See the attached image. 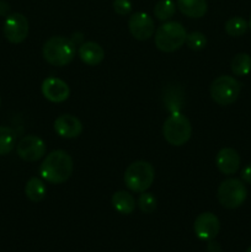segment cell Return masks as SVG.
I'll return each mask as SVG.
<instances>
[{
    "mask_svg": "<svg viewBox=\"0 0 251 252\" xmlns=\"http://www.w3.org/2000/svg\"><path fill=\"white\" fill-rule=\"evenodd\" d=\"M240 177L244 182L251 185V164L246 165V166L241 170Z\"/></svg>",
    "mask_w": 251,
    "mask_h": 252,
    "instance_id": "26",
    "label": "cell"
},
{
    "mask_svg": "<svg viewBox=\"0 0 251 252\" xmlns=\"http://www.w3.org/2000/svg\"><path fill=\"white\" fill-rule=\"evenodd\" d=\"M186 29L180 22L167 21L157 27L155 31L154 42L159 51L171 53L186 43Z\"/></svg>",
    "mask_w": 251,
    "mask_h": 252,
    "instance_id": "2",
    "label": "cell"
},
{
    "mask_svg": "<svg viewBox=\"0 0 251 252\" xmlns=\"http://www.w3.org/2000/svg\"><path fill=\"white\" fill-rule=\"evenodd\" d=\"M79 57L86 65L96 66L105 58V51L96 42H83L79 46Z\"/></svg>",
    "mask_w": 251,
    "mask_h": 252,
    "instance_id": "15",
    "label": "cell"
},
{
    "mask_svg": "<svg viewBox=\"0 0 251 252\" xmlns=\"http://www.w3.org/2000/svg\"><path fill=\"white\" fill-rule=\"evenodd\" d=\"M46 143L37 135H26L16 145V152L20 159L27 162L38 161L46 155Z\"/></svg>",
    "mask_w": 251,
    "mask_h": 252,
    "instance_id": "9",
    "label": "cell"
},
{
    "mask_svg": "<svg viewBox=\"0 0 251 252\" xmlns=\"http://www.w3.org/2000/svg\"><path fill=\"white\" fill-rule=\"evenodd\" d=\"M186 44L192 51H201L206 47L207 38L202 32H191L186 37Z\"/></svg>",
    "mask_w": 251,
    "mask_h": 252,
    "instance_id": "24",
    "label": "cell"
},
{
    "mask_svg": "<svg viewBox=\"0 0 251 252\" xmlns=\"http://www.w3.org/2000/svg\"><path fill=\"white\" fill-rule=\"evenodd\" d=\"M231 71L236 76H245L251 71V57L248 53H238L231 61Z\"/></svg>",
    "mask_w": 251,
    "mask_h": 252,
    "instance_id": "19",
    "label": "cell"
},
{
    "mask_svg": "<svg viewBox=\"0 0 251 252\" xmlns=\"http://www.w3.org/2000/svg\"><path fill=\"white\" fill-rule=\"evenodd\" d=\"M0 105H1V100H0Z\"/></svg>",
    "mask_w": 251,
    "mask_h": 252,
    "instance_id": "31",
    "label": "cell"
},
{
    "mask_svg": "<svg viewBox=\"0 0 251 252\" xmlns=\"http://www.w3.org/2000/svg\"><path fill=\"white\" fill-rule=\"evenodd\" d=\"M133 6L130 0H115L113 1V10L116 14L121 15V16H126V15L130 14Z\"/></svg>",
    "mask_w": 251,
    "mask_h": 252,
    "instance_id": "25",
    "label": "cell"
},
{
    "mask_svg": "<svg viewBox=\"0 0 251 252\" xmlns=\"http://www.w3.org/2000/svg\"><path fill=\"white\" fill-rule=\"evenodd\" d=\"M47 189L44 182L42 181L39 177H31L29 181L26 182V186H25V194H26L27 198L31 202H41L42 199L46 197Z\"/></svg>",
    "mask_w": 251,
    "mask_h": 252,
    "instance_id": "18",
    "label": "cell"
},
{
    "mask_svg": "<svg viewBox=\"0 0 251 252\" xmlns=\"http://www.w3.org/2000/svg\"><path fill=\"white\" fill-rule=\"evenodd\" d=\"M246 252H251V246L248 249V250H246Z\"/></svg>",
    "mask_w": 251,
    "mask_h": 252,
    "instance_id": "30",
    "label": "cell"
},
{
    "mask_svg": "<svg viewBox=\"0 0 251 252\" xmlns=\"http://www.w3.org/2000/svg\"><path fill=\"white\" fill-rule=\"evenodd\" d=\"M137 203L140 211L145 214H152L157 209V198L154 197V194L147 191L142 192Z\"/></svg>",
    "mask_w": 251,
    "mask_h": 252,
    "instance_id": "23",
    "label": "cell"
},
{
    "mask_svg": "<svg viewBox=\"0 0 251 252\" xmlns=\"http://www.w3.org/2000/svg\"><path fill=\"white\" fill-rule=\"evenodd\" d=\"M54 130L59 137L73 139L83 133V123L75 116L62 115L54 121Z\"/></svg>",
    "mask_w": 251,
    "mask_h": 252,
    "instance_id": "13",
    "label": "cell"
},
{
    "mask_svg": "<svg viewBox=\"0 0 251 252\" xmlns=\"http://www.w3.org/2000/svg\"><path fill=\"white\" fill-rule=\"evenodd\" d=\"M207 251L208 252H221V246L216 240H209L207 244Z\"/></svg>",
    "mask_w": 251,
    "mask_h": 252,
    "instance_id": "27",
    "label": "cell"
},
{
    "mask_svg": "<svg viewBox=\"0 0 251 252\" xmlns=\"http://www.w3.org/2000/svg\"><path fill=\"white\" fill-rule=\"evenodd\" d=\"M128 29L138 41H147L155 32L154 20L145 12H135L129 17Z\"/></svg>",
    "mask_w": 251,
    "mask_h": 252,
    "instance_id": "11",
    "label": "cell"
},
{
    "mask_svg": "<svg viewBox=\"0 0 251 252\" xmlns=\"http://www.w3.org/2000/svg\"><path fill=\"white\" fill-rule=\"evenodd\" d=\"M41 90L44 97L54 103L64 102L65 100H68L69 95H70V89H69L68 84L56 76H49V78L44 79Z\"/></svg>",
    "mask_w": 251,
    "mask_h": 252,
    "instance_id": "12",
    "label": "cell"
},
{
    "mask_svg": "<svg viewBox=\"0 0 251 252\" xmlns=\"http://www.w3.org/2000/svg\"><path fill=\"white\" fill-rule=\"evenodd\" d=\"M176 12V5L172 0H159L154 6V16L160 21H167Z\"/></svg>",
    "mask_w": 251,
    "mask_h": 252,
    "instance_id": "21",
    "label": "cell"
},
{
    "mask_svg": "<svg viewBox=\"0 0 251 252\" xmlns=\"http://www.w3.org/2000/svg\"><path fill=\"white\" fill-rule=\"evenodd\" d=\"M112 207L123 216H128L132 214L133 211L135 209V199L129 192L126 191H117L113 193L112 199Z\"/></svg>",
    "mask_w": 251,
    "mask_h": 252,
    "instance_id": "17",
    "label": "cell"
},
{
    "mask_svg": "<svg viewBox=\"0 0 251 252\" xmlns=\"http://www.w3.org/2000/svg\"><path fill=\"white\" fill-rule=\"evenodd\" d=\"M125 184L130 191L142 193L150 189L155 179V170L148 161H134L125 171Z\"/></svg>",
    "mask_w": 251,
    "mask_h": 252,
    "instance_id": "5",
    "label": "cell"
},
{
    "mask_svg": "<svg viewBox=\"0 0 251 252\" xmlns=\"http://www.w3.org/2000/svg\"><path fill=\"white\" fill-rule=\"evenodd\" d=\"M249 24L244 17L234 16L225 22V32L231 37H240L248 31Z\"/></svg>",
    "mask_w": 251,
    "mask_h": 252,
    "instance_id": "22",
    "label": "cell"
},
{
    "mask_svg": "<svg viewBox=\"0 0 251 252\" xmlns=\"http://www.w3.org/2000/svg\"><path fill=\"white\" fill-rule=\"evenodd\" d=\"M16 145V135L9 127L0 126V155H6Z\"/></svg>",
    "mask_w": 251,
    "mask_h": 252,
    "instance_id": "20",
    "label": "cell"
},
{
    "mask_svg": "<svg viewBox=\"0 0 251 252\" xmlns=\"http://www.w3.org/2000/svg\"><path fill=\"white\" fill-rule=\"evenodd\" d=\"M249 29L251 30V17H250V21H249Z\"/></svg>",
    "mask_w": 251,
    "mask_h": 252,
    "instance_id": "29",
    "label": "cell"
},
{
    "mask_svg": "<svg viewBox=\"0 0 251 252\" xmlns=\"http://www.w3.org/2000/svg\"><path fill=\"white\" fill-rule=\"evenodd\" d=\"M216 165L224 175H234L240 167V155L233 148H223L216 157Z\"/></svg>",
    "mask_w": 251,
    "mask_h": 252,
    "instance_id": "14",
    "label": "cell"
},
{
    "mask_svg": "<svg viewBox=\"0 0 251 252\" xmlns=\"http://www.w3.org/2000/svg\"><path fill=\"white\" fill-rule=\"evenodd\" d=\"M29 29L27 19L19 12L7 15L4 21V26H2L5 38L10 43L14 44H19L26 39L27 34H29Z\"/></svg>",
    "mask_w": 251,
    "mask_h": 252,
    "instance_id": "8",
    "label": "cell"
},
{
    "mask_svg": "<svg viewBox=\"0 0 251 252\" xmlns=\"http://www.w3.org/2000/svg\"><path fill=\"white\" fill-rule=\"evenodd\" d=\"M162 135L170 145L181 147L192 135V126L188 118L179 111H174L162 126Z\"/></svg>",
    "mask_w": 251,
    "mask_h": 252,
    "instance_id": "4",
    "label": "cell"
},
{
    "mask_svg": "<svg viewBox=\"0 0 251 252\" xmlns=\"http://www.w3.org/2000/svg\"><path fill=\"white\" fill-rule=\"evenodd\" d=\"M176 7L191 19H201L208 10L207 0H176Z\"/></svg>",
    "mask_w": 251,
    "mask_h": 252,
    "instance_id": "16",
    "label": "cell"
},
{
    "mask_svg": "<svg viewBox=\"0 0 251 252\" xmlns=\"http://www.w3.org/2000/svg\"><path fill=\"white\" fill-rule=\"evenodd\" d=\"M74 162L70 155L64 150H53L44 158L39 174L44 181L61 185L68 181L73 175Z\"/></svg>",
    "mask_w": 251,
    "mask_h": 252,
    "instance_id": "1",
    "label": "cell"
},
{
    "mask_svg": "<svg viewBox=\"0 0 251 252\" xmlns=\"http://www.w3.org/2000/svg\"><path fill=\"white\" fill-rule=\"evenodd\" d=\"M241 91V83L229 75L214 79L211 85L212 100L220 106H229L238 100Z\"/></svg>",
    "mask_w": 251,
    "mask_h": 252,
    "instance_id": "6",
    "label": "cell"
},
{
    "mask_svg": "<svg viewBox=\"0 0 251 252\" xmlns=\"http://www.w3.org/2000/svg\"><path fill=\"white\" fill-rule=\"evenodd\" d=\"M9 11H10L9 4H7L6 1H4V0H1V1H0V15H1V16H7Z\"/></svg>",
    "mask_w": 251,
    "mask_h": 252,
    "instance_id": "28",
    "label": "cell"
},
{
    "mask_svg": "<svg viewBox=\"0 0 251 252\" xmlns=\"http://www.w3.org/2000/svg\"><path fill=\"white\" fill-rule=\"evenodd\" d=\"M218 201L224 208H239L248 197V189L239 179H226L219 185L217 191Z\"/></svg>",
    "mask_w": 251,
    "mask_h": 252,
    "instance_id": "7",
    "label": "cell"
},
{
    "mask_svg": "<svg viewBox=\"0 0 251 252\" xmlns=\"http://www.w3.org/2000/svg\"><path fill=\"white\" fill-rule=\"evenodd\" d=\"M193 230L199 240H213L220 230V223H219L218 217L211 212H204V213L199 214L193 223Z\"/></svg>",
    "mask_w": 251,
    "mask_h": 252,
    "instance_id": "10",
    "label": "cell"
},
{
    "mask_svg": "<svg viewBox=\"0 0 251 252\" xmlns=\"http://www.w3.org/2000/svg\"><path fill=\"white\" fill-rule=\"evenodd\" d=\"M43 58L53 66H65L75 57V44L71 39L62 36H53L43 44Z\"/></svg>",
    "mask_w": 251,
    "mask_h": 252,
    "instance_id": "3",
    "label": "cell"
}]
</instances>
